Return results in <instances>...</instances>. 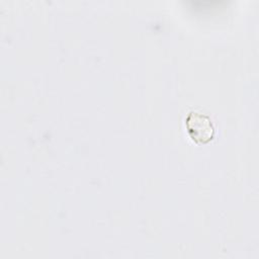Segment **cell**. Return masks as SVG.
I'll list each match as a JSON object with an SVG mask.
<instances>
[{"label": "cell", "mask_w": 259, "mask_h": 259, "mask_svg": "<svg viewBox=\"0 0 259 259\" xmlns=\"http://www.w3.org/2000/svg\"><path fill=\"white\" fill-rule=\"evenodd\" d=\"M185 125L190 137L197 143H207L214 134L210 117L200 111L191 110L186 118Z\"/></svg>", "instance_id": "cell-1"}]
</instances>
